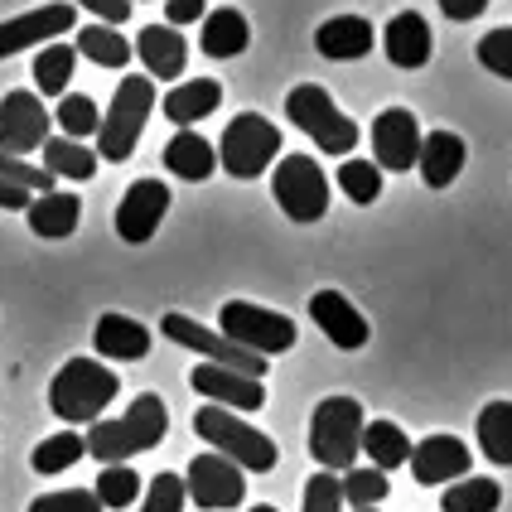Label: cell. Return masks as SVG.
Returning <instances> with one entry per match:
<instances>
[{
  "instance_id": "47",
  "label": "cell",
  "mask_w": 512,
  "mask_h": 512,
  "mask_svg": "<svg viewBox=\"0 0 512 512\" xmlns=\"http://www.w3.org/2000/svg\"><path fill=\"white\" fill-rule=\"evenodd\" d=\"M29 189H20V184H10V179H0V208H15V213H25L29 208Z\"/></svg>"
},
{
  "instance_id": "40",
  "label": "cell",
  "mask_w": 512,
  "mask_h": 512,
  "mask_svg": "<svg viewBox=\"0 0 512 512\" xmlns=\"http://www.w3.org/2000/svg\"><path fill=\"white\" fill-rule=\"evenodd\" d=\"M479 63H484L488 73H498V78L512 83V25L493 29V34L479 39Z\"/></svg>"
},
{
  "instance_id": "6",
  "label": "cell",
  "mask_w": 512,
  "mask_h": 512,
  "mask_svg": "<svg viewBox=\"0 0 512 512\" xmlns=\"http://www.w3.org/2000/svg\"><path fill=\"white\" fill-rule=\"evenodd\" d=\"M285 116H290L300 131H310V141L319 145L324 155H343V160H353L358 126H353V116H343L339 107H334V97H329L319 83L295 87V92L285 97Z\"/></svg>"
},
{
  "instance_id": "36",
  "label": "cell",
  "mask_w": 512,
  "mask_h": 512,
  "mask_svg": "<svg viewBox=\"0 0 512 512\" xmlns=\"http://www.w3.org/2000/svg\"><path fill=\"white\" fill-rule=\"evenodd\" d=\"M343 488V503H353V508H377V503H387V493H392V484H387V474L382 469H348L339 479Z\"/></svg>"
},
{
  "instance_id": "4",
  "label": "cell",
  "mask_w": 512,
  "mask_h": 512,
  "mask_svg": "<svg viewBox=\"0 0 512 512\" xmlns=\"http://www.w3.org/2000/svg\"><path fill=\"white\" fill-rule=\"evenodd\" d=\"M194 435L213 445V455L232 459L237 469H252V474H271L276 469V440L261 435L256 426L237 421V411H223V406H199L194 411Z\"/></svg>"
},
{
  "instance_id": "10",
  "label": "cell",
  "mask_w": 512,
  "mask_h": 512,
  "mask_svg": "<svg viewBox=\"0 0 512 512\" xmlns=\"http://www.w3.org/2000/svg\"><path fill=\"white\" fill-rule=\"evenodd\" d=\"M160 334L170 343H179V348H189V353H199V358H208V363H218V368H232L242 372V377H266V358H256V353H247V348H237L232 339H223L218 329H208V324H199V319H189V314H165L160 319Z\"/></svg>"
},
{
  "instance_id": "31",
  "label": "cell",
  "mask_w": 512,
  "mask_h": 512,
  "mask_svg": "<svg viewBox=\"0 0 512 512\" xmlns=\"http://www.w3.org/2000/svg\"><path fill=\"white\" fill-rule=\"evenodd\" d=\"M73 54L92 58L97 68H116V73H121V68L131 63V54H136V49H131V44H126V39H121L112 25H83V29H78V44H73Z\"/></svg>"
},
{
  "instance_id": "34",
  "label": "cell",
  "mask_w": 512,
  "mask_h": 512,
  "mask_svg": "<svg viewBox=\"0 0 512 512\" xmlns=\"http://www.w3.org/2000/svg\"><path fill=\"white\" fill-rule=\"evenodd\" d=\"M83 455H87L83 435H78V430H58V435H49V440L34 445L29 464H34V474H63V469H73Z\"/></svg>"
},
{
  "instance_id": "13",
  "label": "cell",
  "mask_w": 512,
  "mask_h": 512,
  "mask_svg": "<svg viewBox=\"0 0 512 512\" xmlns=\"http://www.w3.org/2000/svg\"><path fill=\"white\" fill-rule=\"evenodd\" d=\"M372 155H377L372 160L377 170H392V174L416 170V160H421V121L406 107L377 112V121H372Z\"/></svg>"
},
{
  "instance_id": "35",
  "label": "cell",
  "mask_w": 512,
  "mask_h": 512,
  "mask_svg": "<svg viewBox=\"0 0 512 512\" xmlns=\"http://www.w3.org/2000/svg\"><path fill=\"white\" fill-rule=\"evenodd\" d=\"M54 121L63 126V136H68V141H87V136H97V131H102V112H97V102H92L87 92H68V97H58Z\"/></svg>"
},
{
  "instance_id": "50",
  "label": "cell",
  "mask_w": 512,
  "mask_h": 512,
  "mask_svg": "<svg viewBox=\"0 0 512 512\" xmlns=\"http://www.w3.org/2000/svg\"><path fill=\"white\" fill-rule=\"evenodd\" d=\"M131 5H136V0H131Z\"/></svg>"
},
{
  "instance_id": "32",
  "label": "cell",
  "mask_w": 512,
  "mask_h": 512,
  "mask_svg": "<svg viewBox=\"0 0 512 512\" xmlns=\"http://www.w3.org/2000/svg\"><path fill=\"white\" fill-rule=\"evenodd\" d=\"M73 44H49V49H39L34 58V87H39V97H68V78H73Z\"/></svg>"
},
{
  "instance_id": "49",
  "label": "cell",
  "mask_w": 512,
  "mask_h": 512,
  "mask_svg": "<svg viewBox=\"0 0 512 512\" xmlns=\"http://www.w3.org/2000/svg\"><path fill=\"white\" fill-rule=\"evenodd\" d=\"M358 512H377V508H358Z\"/></svg>"
},
{
  "instance_id": "9",
  "label": "cell",
  "mask_w": 512,
  "mask_h": 512,
  "mask_svg": "<svg viewBox=\"0 0 512 512\" xmlns=\"http://www.w3.org/2000/svg\"><path fill=\"white\" fill-rule=\"evenodd\" d=\"M271 194L290 223H319L329 213V174L310 155H285L271 174Z\"/></svg>"
},
{
  "instance_id": "16",
  "label": "cell",
  "mask_w": 512,
  "mask_h": 512,
  "mask_svg": "<svg viewBox=\"0 0 512 512\" xmlns=\"http://www.w3.org/2000/svg\"><path fill=\"white\" fill-rule=\"evenodd\" d=\"M73 25H78V5H68V0L39 5L29 15H15V20H0V58L20 54V49L39 44V39H58V34H68Z\"/></svg>"
},
{
  "instance_id": "8",
  "label": "cell",
  "mask_w": 512,
  "mask_h": 512,
  "mask_svg": "<svg viewBox=\"0 0 512 512\" xmlns=\"http://www.w3.org/2000/svg\"><path fill=\"white\" fill-rule=\"evenodd\" d=\"M218 324H223V339H232L237 348H247L256 358H276V353H290L295 348V319H285L276 310H261V305H247V300H228L218 310Z\"/></svg>"
},
{
  "instance_id": "5",
  "label": "cell",
  "mask_w": 512,
  "mask_h": 512,
  "mask_svg": "<svg viewBox=\"0 0 512 512\" xmlns=\"http://www.w3.org/2000/svg\"><path fill=\"white\" fill-rule=\"evenodd\" d=\"M150 112H155V83H150V78H136V73L121 78L112 107L102 116V131H97V160H112V165L131 160Z\"/></svg>"
},
{
  "instance_id": "23",
  "label": "cell",
  "mask_w": 512,
  "mask_h": 512,
  "mask_svg": "<svg viewBox=\"0 0 512 512\" xmlns=\"http://www.w3.org/2000/svg\"><path fill=\"white\" fill-rule=\"evenodd\" d=\"M464 160H469V145H464V136H455V131H430V136H421V179H426V189H450L459 179V170H464Z\"/></svg>"
},
{
  "instance_id": "18",
  "label": "cell",
  "mask_w": 512,
  "mask_h": 512,
  "mask_svg": "<svg viewBox=\"0 0 512 512\" xmlns=\"http://www.w3.org/2000/svg\"><path fill=\"white\" fill-rule=\"evenodd\" d=\"M310 319L319 324V334L334 343V348H343V353H353V348H363L368 343V319L348 305V295H339V290H314L310 295Z\"/></svg>"
},
{
  "instance_id": "17",
  "label": "cell",
  "mask_w": 512,
  "mask_h": 512,
  "mask_svg": "<svg viewBox=\"0 0 512 512\" xmlns=\"http://www.w3.org/2000/svg\"><path fill=\"white\" fill-rule=\"evenodd\" d=\"M189 387L208 397V406H223V411H261L266 406V387L256 377H242V372L218 368V363H199L189 372Z\"/></svg>"
},
{
  "instance_id": "20",
  "label": "cell",
  "mask_w": 512,
  "mask_h": 512,
  "mask_svg": "<svg viewBox=\"0 0 512 512\" xmlns=\"http://www.w3.org/2000/svg\"><path fill=\"white\" fill-rule=\"evenodd\" d=\"M372 44H377V29H372L363 15H334V20H324L319 34H314V49L329 58V63L368 58Z\"/></svg>"
},
{
  "instance_id": "29",
  "label": "cell",
  "mask_w": 512,
  "mask_h": 512,
  "mask_svg": "<svg viewBox=\"0 0 512 512\" xmlns=\"http://www.w3.org/2000/svg\"><path fill=\"white\" fill-rule=\"evenodd\" d=\"M479 450L488 464L512 469V401H488L479 411Z\"/></svg>"
},
{
  "instance_id": "41",
  "label": "cell",
  "mask_w": 512,
  "mask_h": 512,
  "mask_svg": "<svg viewBox=\"0 0 512 512\" xmlns=\"http://www.w3.org/2000/svg\"><path fill=\"white\" fill-rule=\"evenodd\" d=\"M29 512H107L97 503V493H87V488H58V493H44V498H34Z\"/></svg>"
},
{
  "instance_id": "30",
  "label": "cell",
  "mask_w": 512,
  "mask_h": 512,
  "mask_svg": "<svg viewBox=\"0 0 512 512\" xmlns=\"http://www.w3.org/2000/svg\"><path fill=\"white\" fill-rule=\"evenodd\" d=\"M44 170L54 179H92L97 174V150H87L83 141H68V136H49L44 141Z\"/></svg>"
},
{
  "instance_id": "19",
  "label": "cell",
  "mask_w": 512,
  "mask_h": 512,
  "mask_svg": "<svg viewBox=\"0 0 512 512\" xmlns=\"http://www.w3.org/2000/svg\"><path fill=\"white\" fill-rule=\"evenodd\" d=\"M92 348L102 353V358H112V363H141L145 353H150V329H145L141 319H131V314H102L97 319V329H92Z\"/></svg>"
},
{
  "instance_id": "24",
  "label": "cell",
  "mask_w": 512,
  "mask_h": 512,
  "mask_svg": "<svg viewBox=\"0 0 512 512\" xmlns=\"http://www.w3.org/2000/svg\"><path fill=\"white\" fill-rule=\"evenodd\" d=\"M247 44H252V25H247V15H242V10L223 5V10H208V15H203L199 49L208 58H237Z\"/></svg>"
},
{
  "instance_id": "27",
  "label": "cell",
  "mask_w": 512,
  "mask_h": 512,
  "mask_svg": "<svg viewBox=\"0 0 512 512\" xmlns=\"http://www.w3.org/2000/svg\"><path fill=\"white\" fill-rule=\"evenodd\" d=\"M165 165H170V174L199 184V179H208V174L218 170V150L203 141L199 131H179V136L165 145Z\"/></svg>"
},
{
  "instance_id": "44",
  "label": "cell",
  "mask_w": 512,
  "mask_h": 512,
  "mask_svg": "<svg viewBox=\"0 0 512 512\" xmlns=\"http://www.w3.org/2000/svg\"><path fill=\"white\" fill-rule=\"evenodd\" d=\"M203 15H208V0H165L170 29H184V25H194V20L203 25Z\"/></svg>"
},
{
  "instance_id": "14",
  "label": "cell",
  "mask_w": 512,
  "mask_h": 512,
  "mask_svg": "<svg viewBox=\"0 0 512 512\" xmlns=\"http://www.w3.org/2000/svg\"><path fill=\"white\" fill-rule=\"evenodd\" d=\"M165 208H170V189L160 179H136L116 203V237L131 242V247L150 242L160 218H165Z\"/></svg>"
},
{
  "instance_id": "43",
  "label": "cell",
  "mask_w": 512,
  "mask_h": 512,
  "mask_svg": "<svg viewBox=\"0 0 512 512\" xmlns=\"http://www.w3.org/2000/svg\"><path fill=\"white\" fill-rule=\"evenodd\" d=\"M0 179H10V184H20V189H39V194H54V174L39 170V165H25V160H15V155H0Z\"/></svg>"
},
{
  "instance_id": "33",
  "label": "cell",
  "mask_w": 512,
  "mask_h": 512,
  "mask_svg": "<svg viewBox=\"0 0 512 512\" xmlns=\"http://www.w3.org/2000/svg\"><path fill=\"white\" fill-rule=\"evenodd\" d=\"M498 503H503L498 479H479V474H469V479H459V484L445 488L440 512H498Z\"/></svg>"
},
{
  "instance_id": "37",
  "label": "cell",
  "mask_w": 512,
  "mask_h": 512,
  "mask_svg": "<svg viewBox=\"0 0 512 512\" xmlns=\"http://www.w3.org/2000/svg\"><path fill=\"white\" fill-rule=\"evenodd\" d=\"M97 503L102 508H131L136 498H141V479H136V469H126V464H107L102 474H97Z\"/></svg>"
},
{
  "instance_id": "46",
  "label": "cell",
  "mask_w": 512,
  "mask_h": 512,
  "mask_svg": "<svg viewBox=\"0 0 512 512\" xmlns=\"http://www.w3.org/2000/svg\"><path fill=\"white\" fill-rule=\"evenodd\" d=\"M440 10H445L450 20H459V25H464V20H479V15H484L488 0H440Z\"/></svg>"
},
{
  "instance_id": "42",
  "label": "cell",
  "mask_w": 512,
  "mask_h": 512,
  "mask_svg": "<svg viewBox=\"0 0 512 512\" xmlns=\"http://www.w3.org/2000/svg\"><path fill=\"white\" fill-rule=\"evenodd\" d=\"M305 512H343V488H339V474H310L305 484Z\"/></svg>"
},
{
  "instance_id": "25",
  "label": "cell",
  "mask_w": 512,
  "mask_h": 512,
  "mask_svg": "<svg viewBox=\"0 0 512 512\" xmlns=\"http://www.w3.org/2000/svg\"><path fill=\"white\" fill-rule=\"evenodd\" d=\"M218 102H223V87L213 83V78H194V83H179L165 92V116H170L179 131H194V121L213 116Z\"/></svg>"
},
{
  "instance_id": "2",
  "label": "cell",
  "mask_w": 512,
  "mask_h": 512,
  "mask_svg": "<svg viewBox=\"0 0 512 512\" xmlns=\"http://www.w3.org/2000/svg\"><path fill=\"white\" fill-rule=\"evenodd\" d=\"M116 372L97 358H68L49 382V406H54L58 421L68 426H97L102 411L116 401Z\"/></svg>"
},
{
  "instance_id": "21",
  "label": "cell",
  "mask_w": 512,
  "mask_h": 512,
  "mask_svg": "<svg viewBox=\"0 0 512 512\" xmlns=\"http://www.w3.org/2000/svg\"><path fill=\"white\" fill-rule=\"evenodd\" d=\"M382 44H387V58H392L397 68H426V63H430V49H435V34H430L426 15H416V10H401V15H392V20H387Z\"/></svg>"
},
{
  "instance_id": "39",
  "label": "cell",
  "mask_w": 512,
  "mask_h": 512,
  "mask_svg": "<svg viewBox=\"0 0 512 512\" xmlns=\"http://www.w3.org/2000/svg\"><path fill=\"white\" fill-rule=\"evenodd\" d=\"M189 493H184V479L179 474H155V484L145 488L141 512H184Z\"/></svg>"
},
{
  "instance_id": "15",
  "label": "cell",
  "mask_w": 512,
  "mask_h": 512,
  "mask_svg": "<svg viewBox=\"0 0 512 512\" xmlns=\"http://www.w3.org/2000/svg\"><path fill=\"white\" fill-rule=\"evenodd\" d=\"M411 474H416V484H459V479H469V445L459 440V435H426L421 445H411Z\"/></svg>"
},
{
  "instance_id": "38",
  "label": "cell",
  "mask_w": 512,
  "mask_h": 512,
  "mask_svg": "<svg viewBox=\"0 0 512 512\" xmlns=\"http://www.w3.org/2000/svg\"><path fill=\"white\" fill-rule=\"evenodd\" d=\"M339 189H343V194H348L353 203H363V208H368V203L382 194V170H377L372 160H343Z\"/></svg>"
},
{
  "instance_id": "48",
  "label": "cell",
  "mask_w": 512,
  "mask_h": 512,
  "mask_svg": "<svg viewBox=\"0 0 512 512\" xmlns=\"http://www.w3.org/2000/svg\"><path fill=\"white\" fill-rule=\"evenodd\" d=\"M252 512H276V508H266V503H261V508H252Z\"/></svg>"
},
{
  "instance_id": "26",
  "label": "cell",
  "mask_w": 512,
  "mask_h": 512,
  "mask_svg": "<svg viewBox=\"0 0 512 512\" xmlns=\"http://www.w3.org/2000/svg\"><path fill=\"white\" fill-rule=\"evenodd\" d=\"M25 218H29V232H39V237H68L78 228V218H83V199L54 189V194H39L29 203Z\"/></svg>"
},
{
  "instance_id": "45",
  "label": "cell",
  "mask_w": 512,
  "mask_h": 512,
  "mask_svg": "<svg viewBox=\"0 0 512 512\" xmlns=\"http://www.w3.org/2000/svg\"><path fill=\"white\" fill-rule=\"evenodd\" d=\"M68 5H83V10H92V15H102L112 29L131 20V0H68Z\"/></svg>"
},
{
  "instance_id": "11",
  "label": "cell",
  "mask_w": 512,
  "mask_h": 512,
  "mask_svg": "<svg viewBox=\"0 0 512 512\" xmlns=\"http://www.w3.org/2000/svg\"><path fill=\"white\" fill-rule=\"evenodd\" d=\"M49 126H54V112L44 107L39 92H5L0 97V155L20 160L29 150H44Z\"/></svg>"
},
{
  "instance_id": "1",
  "label": "cell",
  "mask_w": 512,
  "mask_h": 512,
  "mask_svg": "<svg viewBox=\"0 0 512 512\" xmlns=\"http://www.w3.org/2000/svg\"><path fill=\"white\" fill-rule=\"evenodd\" d=\"M165 435H170V411H165V401L155 397V392H145V397H136L126 406V416L97 421L83 440H87V455L107 469V464H126L131 455L155 450Z\"/></svg>"
},
{
  "instance_id": "22",
  "label": "cell",
  "mask_w": 512,
  "mask_h": 512,
  "mask_svg": "<svg viewBox=\"0 0 512 512\" xmlns=\"http://www.w3.org/2000/svg\"><path fill=\"white\" fill-rule=\"evenodd\" d=\"M136 58L145 63V78H150V83H155V78H179L184 63H189V44H184V34L170 25H145L141 39H136Z\"/></svg>"
},
{
  "instance_id": "12",
  "label": "cell",
  "mask_w": 512,
  "mask_h": 512,
  "mask_svg": "<svg viewBox=\"0 0 512 512\" xmlns=\"http://www.w3.org/2000/svg\"><path fill=\"white\" fill-rule=\"evenodd\" d=\"M184 493L208 512H223V508H237L242 498H247V479H242V469L223 455H194V464L184 469Z\"/></svg>"
},
{
  "instance_id": "28",
  "label": "cell",
  "mask_w": 512,
  "mask_h": 512,
  "mask_svg": "<svg viewBox=\"0 0 512 512\" xmlns=\"http://www.w3.org/2000/svg\"><path fill=\"white\" fill-rule=\"evenodd\" d=\"M363 455L372 459V469L392 474L397 464L411 459V440H406V430L397 421H368L363 426Z\"/></svg>"
},
{
  "instance_id": "7",
  "label": "cell",
  "mask_w": 512,
  "mask_h": 512,
  "mask_svg": "<svg viewBox=\"0 0 512 512\" xmlns=\"http://www.w3.org/2000/svg\"><path fill=\"white\" fill-rule=\"evenodd\" d=\"M276 155H281V131H276L261 112L232 116L228 131H223V145H218V165H223L232 179H256V174H266Z\"/></svg>"
},
{
  "instance_id": "3",
  "label": "cell",
  "mask_w": 512,
  "mask_h": 512,
  "mask_svg": "<svg viewBox=\"0 0 512 512\" xmlns=\"http://www.w3.org/2000/svg\"><path fill=\"white\" fill-rule=\"evenodd\" d=\"M363 406L353 397H324L310 416V455L314 464H324L329 474L353 469L363 455Z\"/></svg>"
}]
</instances>
